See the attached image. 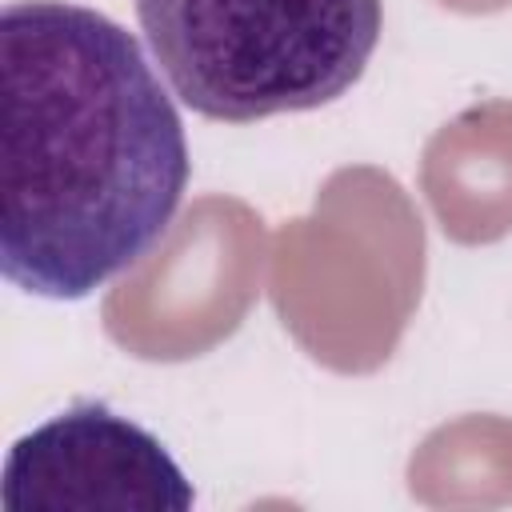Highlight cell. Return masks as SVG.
<instances>
[{
  "label": "cell",
  "instance_id": "6da1fadb",
  "mask_svg": "<svg viewBox=\"0 0 512 512\" xmlns=\"http://www.w3.org/2000/svg\"><path fill=\"white\" fill-rule=\"evenodd\" d=\"M0 272L84 300L144 260L188 184V144L132 32L68 0L0 12Z\"/></svg>",
  "mask_w": 512,
  "mask_h": 512
},
{
  "label": "cell",
  "instance_id": "7a4b0ae2",
  "mask_svg": "<svg viewBox=\"0 0 512 512\" xmlns=\"http://www.w3.org/2000/svg\"><path fill=\"white\" fill-rule=\"evenodd\" d=\"M136 20L192 112L252 124L344 96L376 52L384 0H136Z\"/></svg>",
  "mask_w": 512,
  "mask_h": 512
},
{
  "label": "cell",
  "instance_id": "3957f363",
  "mask_svg": "<svg viewBox=\"0 0 512 512\" xmlns=\"http://www.w3.org/2000/svg\"><path fill=\"white\" fill-rule=\"evenodd\" d=\"M196 492L168 448L108 404H72L8 448L4 512H188Z\"/></svg>",
  "mask_w": 512,
  "mask_h": 512
},
{
  "label": "cell",
  "instance_id": "277c9868",
  "mask_svg": "<svg viewBox=\"0 0 512 512\" xmlns=\"http://www.w3.org/2000/svg\"><path fill=\"white\" fill-rule=\"evenodd\" d=\"M260 232V216H252L236 200H200L184 212L176 232L168 236L164 252L156 260L140 264L104 304V328L116 344H132L148 320L164 308L172 312V336L164 348V360L200 356L208 344L228 336L248 300L200 288L220 280H244L256 284L260 272V240H248ZM232 288V284H224ZM252 292V288H244Z\"/></svg>",
  "mask_w": 512,
  "mask_h": 512
},
{
  "label": "cell",
  "instance_id": "5b68a950",
  "mask_svg": "<svg viewBox=\"0 0 512 512\" xmlns=\"http://www.w3.org/2000/svg\"><path fill=\"white\" fill-rule=\"evenodd\" d=\"M472 124H476V140H480V160L472 156V148L464 144V136L456 132V124H444L436 132V140L424 152V188L428 200L444 224V232L452 240L464 236V224L472 216L476 204V188L496 180L508 196H512V176H508V160H512V104H484L472 108Z\"/></svg>",
  "mask_w": 512,
  "mask_h": 512
}]
</instances>
